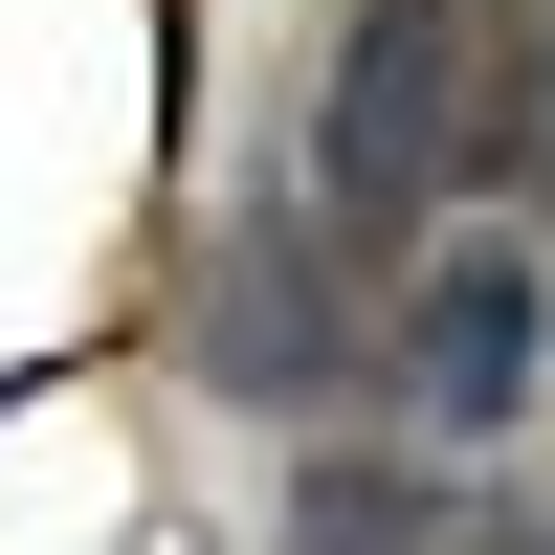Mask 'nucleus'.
<instances>
[{
    "label": "nucleus",
    "instance_id": "obj_2",
    "mask_svg": "<svg viewBox=\"0 0 555 555\" xmlns=\"http://www.w3.org/2000/svg\"><path fill=\"white\" fill-rule=\"evenodd\" d=\"M378 378H400V423H423V444H512L533 400H555V267L512 245V222H444V245L400 267Z\"/></svg>",
    "mask_w": 555,
    "mask_h": 555
},
{
    "label": "nucleus",
    "instance_id": "obj_4",
    "mask_svg": "<svg viewBox=\"0 0 555 555\" xmlns=\"http://www.w3.org/2000/svg\"><path fill=\"white\" fill-rule=\"evenodd\" d=\"M201 356H222L245 400H311V378H334V245H311V201L245 222V267L201 289Z\"/></svg>",
    "mask_w": 555,
    "mask_h": 555
},
{
    "label": "nucleus",
    "instance_id": "obj_3",
    "mask_svg": "<svg viewBox=\"0 0 555 555\" xmlns=\"http://www.w3.org/2000/svg\"><path fill=\"white\" fill-rule=\"evenodd\" d=\"M289 555H533V533H489L467 489H444V444H311Z\"/></svg>",
    "mask_w": 555,
    "mask_h": 555
},
{
    "label": "nucleus",
    "instance_id": "obj_1",
    "mask_svg": "<svg viewBox=\"0 0 555 555\" xmlns=\"http://www.w3.org/2000/svg\"><path fill=\"white\" fill-rule=\"evenodd\" d=\"M489 156V0H356L334 67H311V245L334 267H400Z\"/></svg>",
    "mask_w": 555,
    "mask_h": 555
}]
</instances>
